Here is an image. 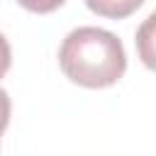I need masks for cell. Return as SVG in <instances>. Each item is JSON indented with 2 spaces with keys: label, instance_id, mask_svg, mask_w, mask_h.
I'll list each match as a JSON object with an SVG mask.
<instances>
[{
  "label": "cell",
  "instance_id": "cell-1",
  "mask_svg": "<svg viewBox=\"0 0 156 156\" xmlns=\"http://www.w3.org/2000/svg\"><path fill=\"white\" fill-rule=\"evenodd\" d=\"M58 66L68 80L83 88H110L127 71L122 41L100 27H78L58 49Z\"/></svg>",
  "mask_w": 156,
  "mask_h": 156
},
{
  "label": "cell",
  "instance_id": "cell-2",
  "mask_svg": "<svg viewBox=\"0 0 156 156\" xmlns=\"http://www.w3.org/2000/svg\"><path fill=\"white\" fill-rule=\"evenodd\" d=\"M144 2L146 0H85L90 12L107 17V20H124L132 12H136Z\"/></svg>",
  "mask_w": 156,
  "mask_h": 156
},
{
  "label": "cell",
  "instance_id": "cell-3",
  "mask_svg": "<svg viewBox=\"0 0 156 156\" xmlns=\"http://www.w3.org/2000/svg\"><path fill=\"white\" fill-rule=\"evenodd\" d=\"M151 27H154V15L146 17V22H144V27L139 29V37H136V44H139V51H141V58H144L146 66H151V49H149V41H151V39H149Z\"/></svg>",
  "mask_w": 156,
  "mask_h": 156
},
{
  "label": "cell",
  "instance_id": "cell-4",
  "mask_svg": "<svg viewBox=\"0 0 156 156\" xmlns=\"http://www.w3.org/2000/svg\"><path fill=\"white\" fill-rule=\"evenodd\" d=\"M24 10H29V12H37V15H46V12H54V10H58L66 0H17Z\"/></svg>",
  "mask_w": 156,
  "mask_h": 156
},
{
  "label": "cell",
  "instance_id": "cell-5",
  "mask_svg": "<svg viewBox=\"0 0 156 156\" xmlns=\"http://www.w3.org/2000/svg\"><path fill=\"white\" fill-rule=\"evenodd\" d=\"M10 63H12V49H10L7 39L0 34V78L10 71Z\"/></svg>",
  "mask_w": 156,
  "mask_h": 156
},
{
  "label": "cell",
  "instance_id": "cell-6",
  "mask_svg": "<svg viewBox=\"0 0 156 156\" xmlns=\"http://www.w3.org/2000/svg\"><path fill=\"white\" fill-rule=\"evenodd\" d=\"M2 132H5V129H2V127H0V134H2Z\"/></svg>",
  "mask_w": 156,
  "mask_h": 156
}]
</instances>
